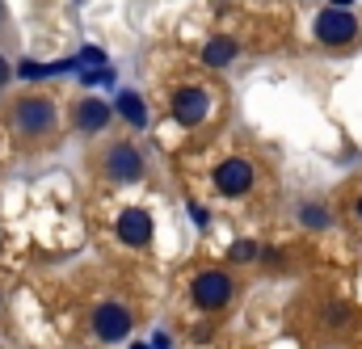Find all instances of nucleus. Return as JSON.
<instances>
[{"mask_svg": "<svg viewBox=\"0 0 362 349\" xmlns=\"http://www.w3.org/2000/svg\"><path fill=\"white\" fill-rule=\"evenodd\" d=\"M55 126V105L47 97H21L13 105V131L25 139H42Z\"/></svg>", "mask_w": 362, "mask_h": 349, "instance_id": "nucleus-1", "label": "nucleus"}, {"mask_svg": "<svg viewBox=\"0 0 362 349\" xmlns=\"http://www.w3.org/2000/svg\"><path fill=\"white\" fill-rule=\"evenodd\" d=\"M316 38L325 47H346L358 38V17L346 8V4H329L320 17H316Z\"/></svg>", "mask_w": 362, "mask_h": 349, "instance_id": "nucleus-2", "label": "nucleus"}, {"mask_svg": "<svg viewBox=\"0 0 362 349\" xmlns=\"http://www.w3.org/2000/svg\"><path fill=\"white\" fill-rule=\"evenodd\" d=\"M232 290H236V282H232L223 269H202V273L189 282V295H194V303H198V307H206V312H219V307H228V303H232Z\"/></svg>", "mask_w": 362, "mask_h": 349, "instance_id": "nucleus-3", "label": "nucleus"}, {"mask_svg": "<svg viewBox=\"0 0 362 349\" xmlns=\"http://www.w3.org/2000/svg\"><path fill=\"white\" fill-rule=\"evenodd\" d=\"M215 189L223 198H240L253 189V165L240 160V156H228L223 165H215Z\"/></svg>", "mask_w": 362, "mask_h": 349, "instance_id": "nucleus-4", "label": "nucleus"}, {"mask_svg": "<svg viewBox=\"0 0 362 349\" xmlns=\"http://www.w3.org/2000/svg\"><path fill=\"white\" fill-rule=\"evenodd\" d=\"M93 333H97L101 341H122V337L131 333V312H127L122 303H101V307L93 312Z\"/></svg>", "mask_w": 362, "mask_h": 349, "instance_id": "nucleus-5", "label": "nucleus"}, {"mask_svg": "<svg viewBox=\"0 0 362 349\" xmlns=\"http://www.w3.org/2000/svg\"><path fill=\"white\" fill-rule=\"evenodd\" d=\"M206 110H211V101H206V88L181 85L177 93H173V118H177L181 126H198V122L206 118Z\"/></svg>", "mask_w": 362, "mask_h": 349, "instance_id": "nucleus-6", "label": "nucleus"}, {"mask_svg": "<svg viewBox=\"0 0 362 349\" xmlns=\"http://www.w3.org/2000/svg\"><path fill=\"white\" fill-rule=\"evenodd\" d=\"M105 177H110V181H135V177H144V156H139V148L114 143V148L105 152Z\"/></svg>", "mask_w": 362, "mask_h": 349, "instance_id": "nucleus-7", "label": "nucleus"}, {"mask_svg": "<svg viewBox=\"0 0 362 349\" xmlns=\"http://www.w3.org/2000/svg\"><path fill=\"white\" fill-rule=\"evenodd\" d=\"M118 240L131 244V249H144V244L152 240V215L139 211V206L122 211V215H118Z\"/></svg>", "mask_w": 362, "mask_h": 349, "instance_id": "nucleus-8", "label": "nucleus"}, {"mask_svg": "<svg viewBox=\"0 0 362 349\" xmlns=\"http://www.w3.org/2000/svg\"><path fill=\"white\" fill-rule=\"evenodd\" d=\"M72 122H76L85 135H97V131H105V126H110V105H105V101H97V97H81V101H76V110H72Z\"/></svg>", "mask_w": 362, "mask_h": 349, "instance_id": "nucleus-9", "label": "nucleus"}, {"mask_svg": "<svg viewBox=\"0 0 362 349\" xmlns=\"http://www.w3.org/2000/svg\"><path fill=\"white\" fill-rule=\"evenodd\" d=\"M236 51H240V47H236L232 38H211V42L202 47V64H206V68H228V64L236 59Z\"/></svg>", "mask_w": 362, "mask_h": 349, "instance_id": "nucleus-10", "label": "nucleus"}, {"mask_svg": "<svg viewBox=\"0 0 362 349\" xmlns=\"http://www.w3.org/2000/svg\"><path fill=\"white\" fill-rule=\"evenodd\" d=\"M114 105H118V114H122V118H127L131 126H148V105H144V97H139V93L122 88Z\"/></svg>", "mask_w": 362, "mask_h": 349, "instance_id": "nucleus-11", "label": "nucleus"}, {"mask_svg": "<svg viewBox=\"0 0 362 349\" xmlns=\"http://www.w3.org/2000/svg\"><path fill=\"white\" fill-rule=\"evenodd\" d=\"M257 253H262V249H257L253 240H236L228 257H232V261H240V265H245V261H257Z\"/></svg>", "mask_w": 362, "mask_h": 349, "instance_id": "nucleus-12", "label": "nucleus"}, {"mask_svg": "<svg viewBox=\"0 0 362 349\" xmlns=\"http://www.w3.org/2000/svg\"><path fill=\"white\" fill-rule=\"evenodd\" d=\"M303 223H308V227H329V215H325L320 206H303Z\"/></svg>", "mask_w": 362, "mask_h": 349, "instance_id": "nucleus-13", "label": "nucleus"}, {"mask_svg": "<svg viewBox=\"0 0 362 349\" xmlns=\"http://www.w3.org/2000/svg\"><path fill=\"white\" fill-rule=\"evenodd\" d=\"M76 59H81V68H89V64H97V68H101V64H105V51H101V47H85Z\"/></svg>", "mask_w": 362, "mask_h": 349, "instance_id": "nucleus-14", "label": "nucleus"}, {"mask_svg": "<svg viewBox=\"0 0 362 349\" xmlns=\"http://www.w3.org/2000/svg\"><path fill=\"white\" fill-rule=\"evenodd\" d=\"M189 219H194V223H198V227H206V211H202V206H198V202H189Z\"/></svg>", "mask_w": 362, "mask_h": 349, "instance_id": "nucleus-15", "label": "nucleus"}, {"mask_svg": "<svg viewBox=\"0 0 362 349\" xmlns=\"http://www.w3.org/2000/svg\"><path fill=\"white\" fill-rule=\"evenodd\" d=\"M8 81V64H4V55H0V85Z\"/></svg>", "mask_w": 362, "mask_h": 349, "instance_id": "nucleus-16", "label": "nucleus"}, {"mask_svg": "<svg viewBox=\"0 0 362 349\" xmlns=\"http://www.w3.org/2000/svg\"><path fill=\"white\" fill-rule=\"evenodd\" d=\"M333 4H346V8H350V4H354V0H333Z\"/></svg>", "mask_w": 362, "mask_h": 349, "instance_id": "nucleus-17", "label": "nucleus"}, {"mask_svg": "<svg viewBox=\"0 0 362 349\" xmlns=\"http://www.w3.org/2000/svg\"><path fill=\"white\" fill-rule=\"evenodd\" d=\"M358 219H362V202H358Z\"/></svg>", "mask_w": 362, "mask_h": 349, "instance_id": "nucleus-18", "label": "nucleus"}]
</instances>
